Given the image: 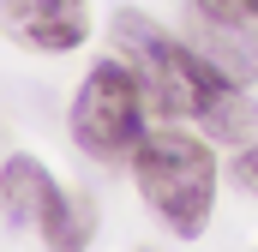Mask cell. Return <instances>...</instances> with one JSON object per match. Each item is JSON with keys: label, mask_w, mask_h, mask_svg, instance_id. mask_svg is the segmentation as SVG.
I'll return each instance as SVG.
<instances>
[{"label": "cell", "mask_w": 258, "mask_h": 252, "mask_svg": "<svg viewBox=\"0 0 258 252\" xmlns=\"http://www.w3.org/2000/svg\"><path fill=\"white\" fill-rule=\"evenodd\" d=\"M114 42L132 60V72L144 78L156 114H192L204 126V138H216V144H252L258 138V102L246 96V84H234L186 36H168L156 18L126 6V12H114Z\"/></svg>", "instance_id": "6da1fadb"}, {"label": "cell", "mask_w": 258, "mask_h": 252, "mask_svg": "<svg viewBox=\"0 0 258 252\" xmlns=\"http://www.w3.org/2000/svg\"><path fill=\"white\" fill-rule=\"evenodd\" d=\"M138 198L156 210V222L180 240H198L210 228V204H216V156H210V138H192L180 126H162V132H144L138 150L126 156Z\"/></svg>", "instance_id": "7a4b0ae2"}, {"label": "cell", "mask_w": 258, "mask_h": 252, "mask_svg": "<svg viewBox=\"0 0 258 252\" xmlns=\"http://www.w3.org/2000/svg\"><path fill=\"white\" fill-rule=\"evenodd\" d=\"M66 126H72V144L84 156L126 162L138 150V138L150 132V90L132 72V60H96L78 78V90H72Z\"/></svg>", "instance_id": "3957f363"}, {"label": "cell", "mask_w": 258, "mask_h": 252, "mask_svg": "<svg viewBox=\"0 0 258 252\" xmlns=\"http://www.w3.org/2000/svg\"><path fill=\"white\" fill-rule=\"evenodd\" d=\"M0 204L18 228L42 234L48 252H84L96 240V204L84 192H66L36 156H6L0 162Z\"/></svg>", "instance_id": "277c9868"}, {"label": "cell", "mask_w": 258, "mask_h": 252, "mask_svg": "<svg viewBox=\"0 0 258 252\" xmlns=\"http://www.w3.org/2000/svg\"><path fill=\"white\" fill-rule=\"evenodd\" d=\"M0 30L30 54H72L90 42V0H0Z\"/></svg>", "instance_id": "5b68a950"}, {"label": "cell", "mask_w": 258, "mask_h": 252, "mask_svg": "<svg viewBox=\"0 0 258 252\" xmlns=\"http://www.w3.org/2000/svg\"><path fill=\"white\" fill-rule=\"evenodd\" d=\"M192 48L210 54L234 84H258V24L228 18V12H210V6L192 0Z\"/></svg>", "instance_id": "8992f818"}, {"label": "cell", "mask_w": 258, "mask_h": 252, "mask_svg": "<svg viewBox=\"0 0 258 252\" xmlns=\"http://www.w3.org/2000/svg\"><path fill=\"white\" fill-rule=\"evenodd\" d=\"M228 174H234V186H240V192H252V198H258V138H252V144H234Z\"/></svg>", "instance_id": "52a82bcc"}, {"label": "cell", "mask_w": 258, "mask_h": 252, "mask_svg": "<svg viewBox=\"0 0 258 252\" xmlns=\"http://www.w3.org/2000/svg\"><path fill=\"white\" fill-rule=\"evenodd\" d=\"M198 6H210V12H228V18H246V24H258V0H198Z\"/></svg>", "instance_id": "ba28073f"}]
</instances>
